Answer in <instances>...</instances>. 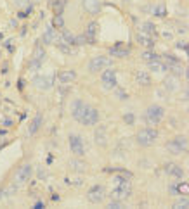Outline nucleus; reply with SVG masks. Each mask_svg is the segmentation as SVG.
I'll return each mask as SVG.
<instances>
[{
  "mask_svg": "<svg viewBox=\"0 0 189 209\" xmlns=\"http://www.w3.org/2000/svg\"><path fill=\"white\" fill-rule=\"evenodd\" d=\"M71 114H73V118H75L80 125H84V126H92V125H97V123H99V113H97V109L87 105L85 102H82V100H75V102L71 104Z\"/></svg>",
  "mask_w": 189,
  "mask_h": 209,
  "instance_id": "obj_1",
  "label": "nucleus"
},
{
  "mask_svg": "<svg viewBox=\"0 0 189 209\" xmlns=\"http://www.w3.org/2000/svg\"><path fill=\"white\" fill-rule=\"evenodd\" d=\"M163 116H165V109H163L161 105H149V107L146 109L144 119L149 126H156V125L161 123Z\"/></svg>",
  "mask_w": 189,
  "mask_h": 209,
  "instance_id": "obj_2",
  "label": "nucleus"
},
{
  "mask_svg": "<svg viewBox=\"0 0 189 209\" xmlns=\"http://www.w3.org/2000/svg\"><path fill=\"white\" fill-rule=\"evenodd\" d=\"M156 138H158V131L154 130V128H144V130H141L135 135L137 144L141 145V147H151L156 142Z\"/></svg>",
  "mask_w": 189,
  "mask_h": 209,
  "instance_id": "obj_3",
  "label": "nucleus"
},
{
  "mask_svg": "<svg viewBox=\"0 0 189 209\" xmlns=\"http://www.w3.org/2000/svg\"><path fill=\"white\" fill-rule=\"evenodd\" d=\"M167 150L174 156H179V154H184L187 150V137L186 135H177L174 140H170L167 144Z\"/></svg>",
  "mask_w": 189,
  "mask_h": 209,
  "instance_id": "obj_4",
  "label": "nucleus"
},
{
  "mask_svg": "<svg viewBox=\"0 0 189 209\" xmlns=\"http://www.w3.org/2000/svg\"><path fill=\"white\" fill-rule=\"evenodd\" d=\"M111 64H113V61H111L110 57L97 55L88 62V71H90V73H99V71L106 69V68H111Z\"/></svg>",
  "mask_w": 189,
  "mask_h": 209,
  "instance_id": "obj_5",
  "label": "nucleus"
},
{
  "mask_svg": "<svg viewBox=\"0 0 189 209\" xmlns=\"http://www.w3.org/2000/svg\"><path fill=\"white\" fill-rule=\"evenodd\" d=\"M101 81H102V87H104L106 90H113V88H116V71L111 69V68L102 69Z\"/></svg>",
  "mask_w": 189,
  "mask_h": 209,
  "instance_id": "obj_6",
  "label": "nucleus"
},
{
  "mask_svg": "<svg viewBox=\"0 0 189 209\" xmlns=\"http://www.w3.org/2000/svg\"><path fill=\"white\" fill-rule=\"evenodd\" d=\"M31 174H33V166L31 164H23L21 168L16 171V174H14V183H18V185L26 183L28 180L31 178Z\"/></svg>",
  "mask_w": 189,
  "mask_h": 209,
  "instance_id": "obj_7",
  "label": "nucleus"
},
{
  "mask_svg": "<svg viewBox=\"0 0 189 209\" xmlns=\"http://www.w3.org/2000/svg\"><path fill=\"white\" fill-rule=\"evenodd\" d=\"M104 187L102 185H94V187L88 188L87 192V199L88 202H92V204H101L102 200H104Z\"/></svg>",
  "mask_w": 189,
  "mask_h": 209,
  "instance_id": "obj_8",
  "label": "nucleus"
},
{
  "mask_svg": "<svg viewBox=\"0 0 189 209\" xmlns=\"http://www.w3.org/2000/svg\"><path fill=\"white\" fill-rule=\"evenodd\" d=\"M130 194H132V187H130V182H127V183L116 185L113 188V192H111V197L118 199V200H123V199H127V197H130Z\"/></svg>",
  "mask_w": 189,
  "mask_h": 209,
  "instance_id": "obj_9",
  "label": "nucleus"
},
{
  "mask_svg": "<svg viewBox=\"0 0 189 209\" xmlns=\"http://www.w3.org/2000/svg\"><path fill=\"white\" fill-rule=\"evenodd\" d=\"M70 149L71 152L75 156H84L85 154V144H84V138L80 135H70Z\"/></svg>",
  "mask_w": 189,
  "mask_h": 209,
  "instance_id": "obj_10",
  "label": "nucleus"
},
{
  "mask_svg": "<svg viewBox=\"0 0 189 209\" xmlns=\"http://www.w3.org/2000/svg\"><path fill=\"white\" fill-rule=\"evenodd\" d=\"M33 85L38 90H49L54 85V76H42V74H38V76L33 78Z\"/></svg>",
  "mask_w": 189,
  "mask_h": 209,
  "instance_id": "obj_11",
  "label": "nucleus"
},
{
  "mask_svg": "<svg viewBox=\"0 0 189 209\" xmlns=\"http://www.w3.org/2000/svg\"><path fill=\"white\" fill-rule=\"evenodd\" d=\"M97 30H99V24L96 21L88 23L87 28H85V40H87L88 43H96V35H97Z\"/></svg>",
  "mask_w": 189,
  "mask_h": 209,
  "instance_id": "obj_12",
  "label": "nucleus"
},
{
  "mask_svg": "<svg viewBox=\"0 0 189 209\" xmlns=\"http://www.w3.org/2000/svg\"><path fill=\"white\" fill-rule=\"evenodd\" d=\"M82 4H84L85 10L92 16L101 12V0H82Z\"/></svg>",
  "mask_w": 189,
  "mask_h": 209,
  "instance_id": "obj_13",
  "label": "nucleus"
},
{
  "mask_svg": "<svg viewBox=\"0 0 189 209\" xmlns=\"http://www.w3.org/2000/svg\"><path fill=\"white\" fill-rule=\"evenodd\" d=\"M57 80H59V83H62V85H68V83L76 80V73L73 69H64L57 74Z\"/></svg>",
  "mask_w": 189,
  "mask_h": 209,
  "instance_id": "obj_14",
  "label": "nucleus"
},
{
  "mask_svg": "<svg viewBox=\"0 0 189 209\" xmlns=\"http://www.w3.org/2000/svg\"><path fill=\"white\" fill-rule=\"evenodd\" d=\"M165 171H167L170 176H175V178H184V170L180 168L179 164H174V162H168L165 166Z\"/></svg>",
  "mask_w": 189,
  "mask_h": 209,
  "instance_id": "obj_15",
  "label": "nucleus"
},
{
  "mask_svg": "<svg viewBox=\"0 0 189 209\" xmlns=\"http://www.w3.org/2000/svg\"><path fill=\"white\" fill-rule=\"evenodd\" d=\"M94 138H96V144L101 145V147H104L106 144H108V133H106V128L104 126H99L96 130V133H94Z\"/></svg>",
  "mask_w": 189,
  "mask_h": 209,
  "instance_id": "obj_16",
  "label": "nucleus"
},
{
  "mask_svg": "<svg viewBox=\"0 0 189 209\" xmlns=\"http://www.w3.org/2000/svg\"><path fill=\"white\" fill-rule=\"evenodd\" d=\"M137 42L141 45H144V47H148V48H151V47H154V40H153V35H146V33H142V31H139L137 33Z\"/></svg>",
  "mask_w": 189,
  "mask_h": 209,
  "instance_id": "obj_17",
  "label": "nucleus"
},
{
  "mask_svg": "<svg viewBox=\"0 0 189 209\" xmlns=\"http://www.w3.org/2000/svg\"><path fill=\"white\" fill-rule=\"evenodd\" d=\"M135 81L142 87H149L151 85V76L148 71H137L135 73Z\"/></svg>",
  "mask_w": 189,
  "mask_h": 209,
  "instance_id": "obj_18",
  "label": "nucleus"
},
{
  "mask_svg": "<svg viewBox=\"0 0 189 209\" xmlns=\"http://www.w3.org/2000/svg\"><path fill=\"white\" fill-rule=\"evenodd\" d=\"M57 38H59V36H57V33L54 31V28H47L44 36H42V42H44L45 45H50V43H56Z\"/></svg>",
  "mask_w": 189,
  "mask_h": 209,
  "instance_id": "obj_19",
  "label": "nucleus"
},
{
  "mask_svg": "<svg viewBox=\"0 0 189 209\" xmlns=\"http://www.w3.org/2000/svg\"><path fill=\"white\" fill-rule=\"evenodd\" d=\"M40 126H42V114H37L35 118H33V121L30 123V128H28V135L33 137L37 131L40 130Z\"/></svg>",
  "mask_w": 189,
  "mask_h": 209,
  "instance_id": "obj_20",
  "label": "nucleus"
},
{
  "mask_svg": "<svg viewBox=\"0 0 189 209\" xmlns=\"http://www.w3.org/2000/svg\"><path fill=\"white\" fill-rule=\"evenodd\" d=\"M149 69L154 71V73H165V71H168V66L165 62H161L160 59H156V61L149 62Z\"/></svg>",
  "mask_w": 189,
  "mask_h": 209,
  "instance_id": "obj_21",
  "label": "nucleus"
},
{
  "mask_svg": "<svg viewBox=\"0 0 189 209\" xmlns=\"http://www.w3.org/2000/svg\"><path fill=\"white\" fill-rule=\"evenodd\" d=\"M45 57H47V54H45L44 47H40V45H37V47H35V50H33V55H31V59H35V61H38V62H42V64H44Z\"/></svg>",
  "mask_w": 189,
  "mask_h": 209,
  "instance_id": "obj_22",
  "label": "nucleus"
},
{
  "mask_svg": "<svg viewBox=\"0 0 189 209\" xmlns=\"http://www.w3.org/2000/svg\"><path fill=\"white\" fill-rule=\"evenodd\" d=\"M70 168L73 171H78V173H82V171L87 170V164H85L84 161H80V159H71L70 161Z\"/></svg>",
  "mask_w": 189,
  "mask_h": 209,
  "instance_id": "obj_23",
  "label": "nucleus"
},
{
  "mask_svg": "<svg viewBox=\"0 0 189 209\" xmlns=\"http://www.w3.org/2000/svg\"><path fill=\"white\" fill-rule=\"evenodd\" d=\"M110 54L113 57H128L130 50H128V48H120V45H116V47H113L110 50Z\"/></svg>",
  "mask_w": 189,
  "mask_h": 209,
  "instance_id": "obj_24",
  "label": "nucleus"
},
{
  "mask_svg": "<svg viewBox=\"0 0 189 209\" xmlns=\"http://www.w3.org/2000/svg\"><path fill=\"white\" fill-rule=\"evenodd\" d=\"M153 14L156 16V18H165V16H167V7H165V4L160 2V4L154 5V7H153Z\"/></svg>",
  "mask_w": 189,
  "mask_h": 209,
  "instance_id": "obj_25",
  "label": "nucleus"
},
{
  "mask_svg": "<svg viewBox=\"0 0 189 209\" xmlns=\"http://www.w3.org/2000/svg\"><path fill=\"white\" fill-rule=\"evenodd\" d=\"M141 31L146 35H156V26L153 23H142L141 24Z\"/></svg>",
  "mask_w": 189,
  "mask_h": 209,
  "instance_id": "obj_26",
  "label": "nucleus"
},
{
  "mask_svg": "<svg viewBox=\"0 0 189 209\" xmlns=\"http://www.w3.org/2000/svg\"><path fill=\"white\" fill-rule=\"evenodd\" d=\"M59 38H61L64 43H68V45H75V35H73V33H70L68 30L62 31V35L59 36Z\"/></svg>",
  "mask_w": 189,
  "mask_h": 209,
  "instance_id": "obj_27",
  "label": "nucleus"
},
{
  "mask_svg": "<svg viewBox=\"0 0 189 209\" xmlns=\"http://www.w3.org/2000/svg\"><path fill=\"white\" fill-rule=\"evenodd\" d=\"M165 88H167L168 92L177 90V78H175V76H170V78L165 80Z\"/></svg>",
  "mask_w": 189,
  "mask_h": 209,
  "instance_id": "obj_28",
  "label": "nucleus"
},
{
  "mask_svg": "<svg viewBox=\"0 0 189 209\" xmlns=\"http://www.w3.org/2000/svg\"><path fill=\"white\" fill-rule=\"evenodd\" d=\"M174 209H187L189 207V200H187V197H182V199H179L175 202V204L172 206Z\"/></svg>",
  "mask_w": 189,
  "mask_h": 209,
  "instance_id": "obj_29",
  "label": "nucleus"
},
{
  "mask_svg": "<svg viewBox=\"0 0 189 209\" xmlns=\"http://www.w3.org/2000/svg\"><path fill=\"white\" fill-rule=\"evenodd\" d=\"M64 5H66V0H56V2H54V12H56V14H62Z\"/></svg>",
  "mask_w": 189,
  "mask_h": 209,
  "instance_id": "obj_30",
  "label": "nucleus"
},
{
  "mask_svg": "<svg viewBox=\"0 0 189 209\" xmlns=\"http://www.w3.org/2000/svg\"><path fill=\"white\" fill-rule=\"evenodd\" d=\"M142 59H144V61H148V62H151V61H156V59H160V57H158V54L151 52V50H146V52L142 54Z\"/></svg>",
  "mask_w": 189,
  "mask_h": 209,
  "instance_id": "obj_31",
  "label": "nucleus"
},
{
  "mask_svg": "<svg viewBox=\"0 0 189 209\" xmlns=\"http://www.w3.org/2000/svg\"><path fill=\"white\" fill-rule=\"evenodd\" d=\"M122 207H125V206H123V202L118 199H113L111 202H108V209H122Z\"/></svg>",
  "mask_w": 189,
  "mask_h": 209,
  "instance_id": "obj_32",
  "label": "nucleus"
},
{
  "mask_svg": "<svg viewBox=\"0 0 189 209\" xmlns=\"http://www.w3.org/2000/svg\"><path fill=\"white\" fill-rule=\"evenodd\" d=\"M56 28H62L64 26V19H62L61 14H56V18H54V23H52Z\"/></svg>",
  "mask_w": 189,
  "mask_h": 209,
  "instance_id": "obj_33",
  "label": "nucleus"
},
{
  "mask_svg": "<svg viewBox=\"0 0 189 209\" xmlns=\"http://www.w3.org/2000/svg\"><path fill=\"white\" fill-rule=\"evenodd\" d=\"M123 121L127 123V125H134V121H135V116H134L132 113H127L125 116H123Z\"/></svg>",
  "mask_w": 189,
  "mask_h": 209,
  "instance_id": "obj_34",
  "label": "nucleus"
},
{
  "mask_svg": "<svg viewBox=\"0 0 189 209\" xmlns=\"http://www.w3.org/2000/svg\"><path fill=\"white\" fill-rule=\"evenodd\" d=\"M30 69L31 71H37V69H40V66H42V62H38V61H35V59H30Z\"/></svg>",
  "mask_w": 189,
  "mask_h": 209,
  "instance_id": "obj_35",
  "label": "nucleus"
},
{
  "mask_svg": "<svg viewBox=\"0 0 189 209\" xmlns=\"http://www.w3.org/2000/svg\"><path fill=\"white\" fill-rule=\"evenodd\" d=\"M113 182H114V185H120V183H127L128 178H127V176H122V174H118V176H114V178H113Z\"/></svg>",
  "mask_w": 189,
  "mask_h": 209,
  "instance_id": "obj_36",
  "label": "nucleus"
},
{
  "mask_svg": "<svg viewBox=\"0 0 189 209\" xmlns=\"http://www.w3.org/2000/svg\"><path fill=\"white\" fill-rule=\"evenodd\" d=\"M179 187V194H184V195H187V190H189V187H187V183H180V185H177Z\"/></svg>",
  "mask_w": 189,
  "mask_h": 209,
  "instance_id": "obj_37",
  "label": "nucleus"
},
{
  "mask_svg": "<svg viewBox=\"0 0 189 209\" xmlns=\"http://www.w3.org/2000/svg\"><path fill=\"white\" fill-rule=\"evenodd\" d=\"M84 43H87V40H85L84 35H82V36H75V45H84Z\"/></svg>",
  "mask_w": 189,
  "mask_h": 209,
  "instance_id": "obj_38",
  "label": "nucleus"
},
{
  "mask_svg": "<svg viewBox=\"0 0 189 209\" xmlns=\"http://www.w3.org/2000/svg\"><path fill=\"white\" fill-rule=\"evenodd\" d=\"M116 95H118V99L120 100H125V99H127V93H125V92H123V90H116Z\"/></svg>",
  "mask_w": 189,
  "mask_h": 209,
  "instance_id": "obj_39",
  "label": "nucleus"
},
{
  "mask_svg": "<svg viewBox=\"0 0 189 209\" xmlns=\"http://www.w3.org/2000/svg\"><path fill=\"white\" fill-rule=\"evenodd\" d=\"M168 190H170L172 195H177V194H179V187H177V185H170V188H168Z\"/></svg>",
  "mask_w": 189,
  "mask_h": 209,
  "instance_id": "obj_40",
  "label": "nucleus"
},
{
  "mask_svg": "<svg viewBox=\"0 0 189 209\" xmlns=\"http://www.w3.org/2000/svg\"><path fill=\"white\" fill-rule=\"evenodd\" d=\"M177 47H179V48H184V50H186V48H187V45H186V42H179V43H177Z\"/></svg>",
  "mask_w": 189,
  "mask_h": 209,
  "instance_id": "obj_41",
  "label": "nucleus"
},
{
  "mask_svg": "<svg viewBox=\"0 0 189 209\" xmlns=\"http://www.w3.org/2000/svg\"><path fill=\"white\" fill-rule=\"evenodd\" d=\"M163 36H165V38H168V40H170V38H172V33H170V31H165V33H163Z\"/></svg>",
  "mask_w": 189,
  "mask_h": 209,
  "instance_id": "obj_42",
  "label": "nucleus"
},
{
  "mask_svg": "<svg viewBox=\"0 0 189 209\" xmlns=\"http://www.w3.org/2000/svg\"><path fill=\"white\" fill-rule=\"evenodd\" d=\"M35 207H37V209H40V207H44V202H37V204H35Z\"/></svg>",
  "mask_w": 189,
  "mask_h": 209,
  "instance_id": "obj_43",
  "label": "nucleus"
},
{
  "mask_svg": "<svg viewBox=\"0 0 189 209\" xmlns=\"http://www.w3.org/2000/svg\"><path fill=\"white\" fill-rule=\"evenodd\" d=\"M2 195H4V190H0V197H2Z\"/></svg>",
  "mask_w": 189,
  "mask_h": 209,
  "instance_id": "obj_44",
  "label": "nucleus"
}]
</instances>
